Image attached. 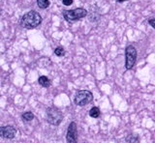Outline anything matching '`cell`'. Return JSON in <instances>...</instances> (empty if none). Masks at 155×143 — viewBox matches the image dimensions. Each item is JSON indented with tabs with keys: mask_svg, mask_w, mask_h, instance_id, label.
I'll list each match as a JSON object with an SVG mask.
<instances>
[{
	"mask_svg": "<svg viewBox=\"0 0 155 143\" xmlns=\"http://www.w3.org/2000/svg\"><path fill=\"white\" fill-rule=\"evenodd\" d=\"M43 18L41 15L36 11H29L21 17L19 24L25 29H34L41 24Z\"/></svg>",
	"mask_w": 155,
	"mask_h": 143,
	"instance_id": "6da1fadb",
	"label": "cell"
},
{
	"mask_svg": "<svg viewBox=\"0 0 155 143\" xmlns=\"http://www.w3.org/2000/svg\"><path fill=\"white\" fill-rule=\"evenodd\" d=\"M87 10L84 8H76L73 9V10H63L62 11V15L64 20L70 22H74L78 21L84 18L87 16Z\"/></svg>",
	"mask_w": 155,
	"mask_h": 143,
	"instance_id": "7a4b0ae2",
	"label": "cell"
},
{
	"mask_svg": "<svg viewBox=\"0 0 155 143\" xmlns=\"http://www.w3.org/2000/svg\"><path fill=\"white\" fill-rule=\"evenodd\" d=\"M47 121L52 126H58L62 122L63 115L59 108L56 106H50L47 108Z\"/></svg>",
	"mask_w": 155,
	"mask_h": 143,
	"instance_id": "3957f363",
	"label": "cell"
},
{
	"mask_svg": "<svg viewBox=\"0 0 155 143\" xmlns=\"http://www.w3.org/2000/svg\"><path fill=\"white\" fill-rule=\"evenodd\" d=\"M93 101V94L88 90H80L75 96V103L79 106H87Z\"/></svg>",
	"mask_w": 155,
	"mask_h": 143,
	"instance_id": "277c9868",
	"label": "cell"
},
{
	"mask_svg": "<svg viewBox=\"0 0 155 143\" xmlns=\"http://www.w3.org/2000/svg\"><path fill=\"white\" fill-rule=\"evenodd\" d=\"M137 49L136 47L132 45L127 46L125 49V57H126V61H125V69L126 70H131L133 69V67L136 64V61H137Z\"/></svg>",
	"mask_w": 155,
	"mask_h": 143,
	"instance_id": "5b68a950",
	"label": "cell"
},
{
	"mask_svg": "<svg viewBox=\"0 0 155 143\" xmlns=\"http://www.w3.org/2000/svg\"><path fill=\"white\" fill-rule=\"evenodd\" d=\"M17 129L14 126L8 125L0 127V137L6 138V139H13L14 137H16L17 135Z\"/></svg>",
	"mask_w": 155,
	"mask_h": 143,
	"instance_id": "8992f818",
	"label": "cell"
},
{
	"mask_svg": "<svg viewBox=\"0 0 155 143\" xmlns=\"http://www.w3.org/2000/svg\"><path fill=\"white\" fill-rule=\"evenodd\" d=\"M77 124L75 122H71L69 127H68L67 133H66V140L68 143H76L77 142Z\"/></svg>",
	"mask_w": 155,
	"mask_h": 143,
	"instance_id": "52a82bcc",
	"label": "cell"
},
{
	"mask_svg": "<svg viewBox=\"0 0 155 143\" xmlns=\"http://www.w3.org/2000/svg\"><path fill=\"white\" fill-rule=\"evenodd\" d=\"M87 14H88V20L90 22H97L100 20V14L98 11H95L94 8H91L89 13L87 12Z\"/></svg>",
	"mask_w": 155,
	"mask_h": 143,
	"instance_id": "ba28073f",
	"label": "cell"
},
{
	"mask_svg": "<svg viewBox=\"0 0 155 143\" xmlns=\"http://www.w3.org/2000/svg\"><path fill=\"white\" fill-rule=\"evenodd\" d=\"M38 82H39V84H40L41 86H43V87L48 88V87H50V86H51V80L48 79L47 77H45V75H42V77L39 78Z\"/></svg>",
	"mask_w": 155,
	"mask_h": 143,
	"instance_id": "9c48e42d",
	"label": "cell"
},
{
	"mask_svg": "<svg viewBox=\"0 0 155 143\" xmlns=\"http://www.w3.org/2000/svg\"><path fill=\"white\" fill-rule=\"evenodd\" d=\"M37 5L40 9L45 10V9L50 7L51 2H50V0H37Z\"/></svg>",
	"mask_w": 155,
	"mask_h": 143,
	"instance_id": "30bf717a",
	"label": "cell"
},
{
	"mask_svg": "<svg viewBox=\"0 0 155 143\" xmlns=\"http://www.w3.org/2000/svg\"><path fill=\"white\" fill-rule=\"evenodd\" d=\"M21 119L25 122H30L34 119V114L31 111H26L21 115Z\"/></svg>",
	"mask_w": 155,
	"mask_h": 143,
	"instance_id": "8fae6325",
	"label": "cell"
},
{
	"mask_svg": "<svg viewBox=\"0 0 155 143\" xmlns=\"http://www.w3.org/2000/svg\"><path fill=\"white\" fill-rule=\"evenodd\" d=\"M89 115L92 118H98L100 116V110H99V108L96 107V106H93L89 110Z\"/></svg>",
	"mask_w": 155,
	"mask_h": 143,
	"instance_id": "7c38bea8",
	"label": "cell"
},
{
	"mask_svg": "<svg viewBox=\"0 0 155 143\" xmlns=\"http://www.w3.org/2000/svg\"><path fill=\"white\" fill-rule=\"evenodd\" d=\"M126 142H139L140 141V138L137 135H129L127 137H126Z\"/></svg>",
	"mask_w": 155,
	"mask_h": 143,
	"instance_id": "4fadbf2b",
	"label": "cell"
},
{
	"mask_svg": "<svg viewBox=\"0 0 155 143\" xmlns=\"http://www.w3.org/2000/svg\"><path fill=\"white\" fill-rule=\"evenodd\" d=\"M65 53H66V52H65L64 47H62V46H57L56 49H54V54H55L56 56H59V57L64 56Z\"/></svg>",
	"mask_w": 155,
	"mask_h": 143,
	"instance_id": "5bb4252c",
	"label": "cell"
},
{
	"mask_svg": "<svg viewBox=\"0 0 155 143\" xmlns=\"http://www.w3.org/2000/svg\"><path fill=\"white\" fill-rule=\"evenodd\" d=\"M73 2H74V0H62V3L64 4L65 6H71Z\"/></svg>",
	"mask_w": 155,
	"mask_h": 143,
	"instance_id": "9a60e30c",
	"label": "cell"
},
{
	"mask_svg": "<svg viewBox=\"0 0 155 143\" xmlns=\"http://www.w3.org/2000/svg\"><path fill=\"white\" fill-rule=\"evenodd\" d=\"M154 21H155V18L154 17H151V18H149L148 20V23L150 25H151L152 28H155V23H154Z\"/></svg>",
	"mask_w": 155,
	"mask_h": 143,
	"instance_id": "2e32d148",
	"label": "cell"
},
{
	"mask_svg": "<svg viewBox=\"0 0 155 143\" xmlns=\"http://www.w3.org/2000/svg\"><path fill=\"white\" fill-rule=\"evenodd\" d=\"M124 1H127V0H117V2H118V3H122V2H124Z\"/></svg>",
	"mask_w": 155,
	"mask_h": 143,
	"instance_id": "e0dca14e",
	"label": "cell"
},
{
	"mask_svg": "<svg viewBox=\"0 0 155 143\" xmlns=\"http://www.w3.org/2000/svg\"><path fill=\"white\" fill-rule=\"evenodd\" d=\"M1 15H2V9L0 8V16H1Z\"/></svg>",
	"mask_w": 155,
	"mask_h": 143,
	"instance_id": "ac0fdd59",
	"label": "cell"
}]
</instances>
